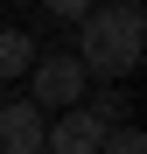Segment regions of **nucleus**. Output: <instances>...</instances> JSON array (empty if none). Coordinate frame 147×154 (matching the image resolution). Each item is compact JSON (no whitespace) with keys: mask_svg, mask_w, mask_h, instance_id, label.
<instances>
[{"mask_svg":"<svg viewBox=\"0 0 147 154\" xmlns=\"http://www.w3.org/2000/svg\"><path fill=\"white\" fill-rule=\"evenodd\" d=\"M140 49H147V21L140 7H98L77 21V70L84 77H126L140 63Z\"/></svg>","mask_w":147,"mask_h":154,"instance_id":"nucleus-1","label":"nucleus"},{"mask_svg":"<svg viewBox=\"0 0 147 154\" xmlns=\"http://www.w3.org/2000/svg\"><path fill=\"white\" fill-rule=\"evenodd\" d=\"M28 84H35V98H28V105L42 112V105H77V98H84V70H77V56H35L28 63Z\"/></svg>","mask_w":147,"mask_h":154,"instance_id":"nucleus-2","label":"nucleus"},{"mask_svg":"<svg viewBox=\"0 0 147 154\" xmlns=\"http://www.w3.org/2000/svg\"><path fill=\"white\" fill-rule=\"evenodd\" d=\"M98 147H105V126H98L84 105L56 112V126L42 133V154H98Z\"/></svg>","mask_w":147,"mask_h":154,"instance_id":"nucleus-3","label":"nucleus"},{"mask_svg":"<svg viewBox=\"0 0 147 154\" xmlns=\"http://www.w3.org/2000/svg\"><path fill=\"white\" fill-rule=\"evenodd\" d=\"M49 119L35 105H0V154H42Z\"/></svg>","mask_w":147,"mask_h":154,"instance_id":"nucleus-4","label":"nucleus"},{"mask_svg":"<svg viewBox=\"0 0 147 154\" xmlns=\"http://www.w3.org/2000/svg\"><path fill=\"white\" fill-rule=\"evenodd\" d=\"M28 63H35V42L21 28H0V77H28Z\"/></svg>","mask_w":147,"mask_h":154,"instance_id":"nucleus-5","label":"nucleus"},{"mask_svg":"<svg viewBox=\"0 0 147 154\" xmlns=\"http://www.w3.org/2000/svg\"><path fill=\"white\" fill-rule=\"evenodd\" d=\"M98 154H147V133H140V126H112Z\"/></svg>","mask_w":147,"mask_h":154,"instance_id":"nucleus-6","label":"nucleus"},{"mask_svg":"<svg viewBox=\"0 0 147 154\" xmlns=\"http://www.w3.org/2000/svg\"><path fill=\"white\" fill-rule=\"evenodd\" d=\"M42 7H49V14H63V21H84L98 0H42Z\"/></svg>","mask_w":147,"mask_h":154,"instance_id":"nucleus-7","label":"nucleus"},{"mask_svg":"<svg viewBox=\"0 0 147 154\" xmlns=\"http://www.w3.org/2000/svg\"><path fill=\"white\" fill-rule=\"evenodd\" d=\"M105 7H140V0H105Z\"/></svg>","mask_w":147,"mask_h":154,"instance_id":"nucleus-8","label":"nucleus"}]
</instances>
